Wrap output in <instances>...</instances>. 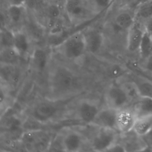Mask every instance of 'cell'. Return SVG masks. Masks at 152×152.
I'll return each mask as SVG.
<instances>
[{
	"label": "cell",
	"mask_w": 152,
	"mask_h": 152,
	"mask_svg": "<svg viewBox=\"0 0 152 152\" xmlns=\"http://www.w3.org/2000/svg\"><path fill=\"white\" fill-rule=\"evenodd\" d=\"M53 138L51 134L41 129H31L23 132L19 141L25 150L43 152L50 150Z\"/></svg>",
	"instance_id": "obj_1"
},
{
	"label": "cell",
	"mask_w": 152,
	"mask_h": 152,
	"mask_svg": "<svg viewBox=\"0 0 152 152\" xmlns=\"http://www.w3.org/2000/svg\"><path fill=\"white\" fill-rule=\"evenodd\" d=\"M76 77L72 71L65 66H58L50 75V83L54 92L59 95L68 94L76 85Z\"/></svg>",
	"instance_id": "obj_2"
},
{
	"label": "cell",
	"mask_w": 152,
	"mask_h": 152,
	"mask_svg": "<svg viewBox=\"0 0 152 152\" xmlns=\"http://www.w3.org/2000/svg\"><path fill=\"white\" fill-rule=\"evenodd\" d=\"M60 47L66 58L73 60L79 59L87 51L84 34L78 32L69 36Z\"/></svg>",
	"instance_id": "obj_3"
},
{
	"label": "cell",
	"mask_w": 152,
	"mask_h": 152,
	"mask_svg": "<svg viewBox=\"0 0 152 152\" xmlns=\"http://www.w3.org/2000/svg\"><path fill=\"white\" fill-rule=\"evenodd\" d=\"M97 131L91 140V146L93 151H108L117 143L118 135L116 130L107 128H98Z\"/></svg>",
	"instance_id": "obj_4"
},
{
	"label": "cell",
	"mask_w": 152,
	"mask_h": 152,
	"mask_svg": "<svg viewBox=\"0 0 152 152\" xmlns=\"http://www.w3.org/2000/svg\"><path fill=\"white\" fill-rule=\"evenodd\" d=\"M105 100L107 107L116 110L127 107L131 102L121 85L110 86L106 92Z\"/></svg>",
	"instance_id": "obj_5"
},
{
	"label": "cell",
	"mask_w": 152,
	"mask_h": 152,
	"mask_svg": "<svg viewBox=\"0 0 152 152\" xmlns=\"http://www.w3.org/2000/svg\"><path fill=\"white\" fill-rule=\"evenodd\" d=\"M58 110V106L56 103L52 101H42L34 107L32 110V117L35 121L46 123L54 119Z\"/></svg>",
	"instance_id": "obj_6"
},
{
	"label": "cell",
	"mask_w": 152,
	"mask_h": 152,
	"mask_svg": "<svg viewBox=\"0 0 152 152\" xmlns=\"http://www.w3.org/2000/svg\"><path fill=\"white\" fill-rule=\"evenodd\" d=\"M64 8L68 17L74 22L84 20L91 13L84 0H65Z\"/></svg>",
	"instance_id": "obj_7"
},
{
	"label": "cell",
	"mask_w": 152,
	"mask_h": 152,
	"mask_svg": "<svg viewBox=\"0 0 152 152\" xmlns=\"http://www.w3.org/2000/svg\"><path fill=\"white\" fill-rule=\"evenodd\" d=\"M137 118V116L133 108L125 107L117 110V130L123 134H127L132 131Z\"/></svg>",
	"instance_id": "obj_8"
},
{
	"label": "cell",
	"mask_w": 152,
	"mask_h": 152,
	"mask_svg": "<svg viewBox=\"0 0 152 152\" xmlns=\"http://www.w3.org/2000/svg\"><path fill=\"white\" fill-rule=\"evenodd\" d=\"M145 29L143 24L136 20L134 24L127 31L126 49L130 53L139 52Z\"/></svg>",
	"instance_id": "obj_9"
},
{
	"label": "cell",
	"mask_w": 152,
	"mask_h": 152,
	"mask_svg": "<svg viewBox=\"0 0 152 152\" xmlns=\"http://www.w3.org/2000/svg\"><path fill=\"white\" fill-rule=\"evenodd\" d=\"M99 110L98 106L96 103L89 100H83L77 107V116L83 123L91 125Z\"/></svg>",
	"instance_id": "obj_10"
},
{
	"label": "cell",
	"mask_w": 152,
	"mask_h": 152,
	"mask_svg": "<svg viewBox=\"0 0 152 152\" xmlns=\"http://www.w3.org/2000/svg\"><path fill=\"white\" fill-rule=\"evenodd\" d=\"M117 110L108 107L100 109L91 125L97 128H107L117 130L116 128Z\"/></svg>",
	"instance_id": "obj_11"
},
{
	"label": "cell",
	"mask_w": 152,
	"mask_h": 152,
	"mask_svg": "<svg viewBox=\"0 0 152 152\" xmlns=\"http://www.w3.org/2000/svg\"><path fill=\"white\" fill-rule=\"evenodd\" d=\"M61 138L64 151L78 152L81 151L84 146V137L76 131H68L63 135Z\"/></svg>",
	"instance_id": "obj_12"
},
{
	"label": "cell",
	"mask_w": 152,
	"mask_h": 152,
	"mask_svg": "<svg viewBox=\"0 0 152 152\" xmlns=\"http://www.w3.org/2000/svg\"><path fill=\"white\" fill-rule=\"evenodd\" d=\"M18 65L1 64V76L3 84L8 87H15L18 84L21 77Z\"/></svg>",
	"instance_id": "obj_13"
},
{
	"label": "cell",
	"mask_w": 152,
	"mask_h": 152,
	"mask_svg": "<svg viewBox=\"0 0 152 152\" xmlns=\"http://www.w3.org/2000/svg\"><path fill=\"white\" fill-rule=\"evenodd\" d=\"M84 34L87 51L94 55L98 53L102 49L104 43V37L102 32L98 30H92Z\"/></svg>",
	"instance_id": "obj_14"
},
{
	"label": "cell",
	"mask_w": 152,
	"mask_h": 152,
	"mask_svg": "<svg viewBox=\"0 0 152 152\" xmlns=\"http://www.w3.org/2000/svg\"><path fill=\"white\" fill-rule=\"evenodd\" d=\"M13 48L22 58L31 55V42L28 35L22 31H15Z\"/></svg>",
	"instance_id": "obj_15"
},
{
	"label": "cell",
	"mask_w": 152,
	"mask_h": 152,
	"mask_svg": "<svg viewBox=\"0 0 152 152\" xmlns=\"http://www.w3.org/2000/svg\"><path fill=\"white\" fill-rule=\"evenodd\" d=\"M136 13L124 10L120 11L115 15L114 22L115 25L123 31H128L136 22Z\"/></svg>",
	"instance_id": "obj_16"
},
{
	"label": "cell",
	"mask_w": 152,
	"mask_h": 152,
	"mask_svg": "<svg viewBox=\"0 0 152 152\" xmlns=\"http://www.w3.org/2000/svg\"><path fill=\"white\" fill-rule=\"evenodd\" d=\"M30 58L34 68L39 71L45 70L48 62V53L45 50L39 48L34 49L31 52Z\"/></svg>",
	"instance_id": "obj_17"
},
{
	"label": "cell",
	"mask_w": 152,
	"mask_h": 152,
	"mask_svg": "<svg viewBox=\"0 0 152 152\" xmlns=\"http://www.w3.org/2000/svg\"><path fill=\"white\" fill-rule=\"evenodd\" d=\"M152 131V115L138 117L132 131L137 136L144 137Z\"/></svg>",
	"instance_id": "obj_18"
},
{
	"label": "cell",
	"mask_w": 152,
	"mask_h": 152,
	"mask_svg": "<svg viewBox=\"0 0 152 152\" xmlns=\"http://www.w3.org/2000/svg\"><path fill=\"white\" fill-rule=\"evenodd\" d=\"M22 58L13 47L2 48L1 52V63L4 64L18 65Z\"/></svg>",
	"instance_id": "obj_19"
},
{
	"label": "cell",
	"mask_w": 152,
	"mask_h": 152,
	"mask_svg": "<svg viewBox=\"0 0 152 152\" xmlns=\"http://www.w3.org/2000/svg\"><path fill=\"white\" fill-rule=\"evenodd\" d=\"M140 98L152 99V81L143 78H136L134 81Z\"/></svg>",
	"instance_id": "obj_20"
},
{
	"label": "cell",
	"mask_w": 152,
	"mask_h": 152,
	"mask_svg": "<svg viewBox=\"0 0 152 152\" xmlns=\"http://www.w3.org/2000/svg\"><path fill=\"white\" fill-rule=\"evenodd\" d=\"M137 118L152 115V99L141 98L136 102L134 108Z\"/></svg>",
	"instance_id": "obj_21"
},
{
	"label": "cell",
	"mask_w": 152,
	"mask_h": 152,
	"mask_svg": "<svg viewBox=\"0 0 152 152\" xmlns=\"http://www.w3.org/2000/svg\"><path fill=\"white\" fill-rule=\"evenodd\" d=\"M138 52L140 57L143 59L152 54V35L145 31Z\"/></svg>",
	"instance_id": "obj_22"
},
{
	"label": "cell",
	"mask_w": 152,
	"mask_h": 152,
	"mask_svg": "<svg viewBox=\"0 0 152 152\" xmlns=\"http://www.w3.org/2000/svg\"><path fill=\"white\" fill-rule=\"evenodd\" d=\"M24 6L9 5L7 9V15L11 22L14 24L20 23L24 16Z\"/></svg>",
	"instance_id": "obj_23"
},
{
	"label": "cell",
	"mask_w": 152,
	"mask_h": 152,
	"mask_svg": "<svg viewBox=\"0 0 152 152\" xmlns=\"http://www.w3.org/2000/svg\"><path fill=\"white\" fill-rule=\"evenodd\" d=\"M61 14V9L58 4L52 3L48 6L47 15L48 18V26L50 28L60 18Z\"/></svg>",
	"instance_id": "obj_24"
},
{
	"label": "cell",
	"mask_w": 152,
	"mask_h": 152,
	"mask_svg": "<svg viewBox=\"0 0 152 152\" xmlns=\"http://www.w3.org/2000/svg\"><path fill=\"white\" fill-rule=\"evenodd\" d=\"M15 31L10 29L3 27L1 33V43L2 48L13 47Z\"/></svg>",
	"instance_id": "obj_25"
},
{
	"label": "cell",
	"mask_w": 152,
	"mask_h": 152,
	"mask_svg": "<svg viewBox=\"0 0 152 152\" xmlns=\"http://www.w3.org/2000/svg\"><path fill=\"white\" fill-rule=\"evenodd\" d=\"M127 93L131 102L137 101L140 99V96L137 86L133 81L126 82L122 84H121Z\"/></svg>",
	"instance_id": "obj_26"
},
{
	"label": "cell",
	"mask_w": 152,
	"mask_h": 152,
	"mask_svg": "<svg viewBox=\"0 0 152 152\" xmlns=\"http://www.w3.org/2000/svg\"><path fill=\"white\" fill-rule=\"evenodd\" d=\"M152 17V3L143 5L139 8L136 13V19L145 21Z\"/></svg>",
	"instance_id": "obj_27"
},
{
	"label": "cell",
	"mask_w": 152,
	"mask_h": 152,
	"mask_svg": "<svg viewBox=\"0 0 152 152\" xmlns=\"http://www.w3.org/2000/svg\"><path fill=\"white\" fill-rule=\"evenodd\" d=\"M94 8L98 11H104L109 7L113 0H92Z\"/></svg>",
	"instance_id": "obj_28"
},
{
	"label": "cell",
	"mask_w": 152,
	"mask_h": 152,
	"mask_svg": "<svg viewBox=\"0 0 152 152\" xmlns=\"http://www.w3.org/2000/svg\"><path fill=\"white\" fill-rule=\"evenodd\" d=\"M45 0H26L24 7L31 10H37L41 7Z\"/></svg>",
	"instance_id": "obj_29"
},
{
	"label": "cell",
	"mask_w": 152,
	"mask_h": 152,
	"mask_svg": "<svg viewBox=\"0 0 152 152\" xmlns=\"http://www.w3.org/2000/svg\"><path fill=\"white\" fill-rule=\"evenodd\" d=\"M143 68L147 72L152 75V54L144 59Z\"/></svg>",
	"instance_id": "obj_30"
},
{
	"label": "cell",
	"mask_w": 152,
	"mask_h": 152,
	"mask_svg": "<svg viewBox=\"0 0 152 152\" xmlns=\"http://www.w3.org/2000/svg\"><path fill=\"white\" fill-rule=\"evenodd\" d=\"M143 26L145 31L152 35V17L143 21Z\"/></svg>",
	"instance_id": "obj_31"
},
{
	"label": "cell",
	"mask_w": 152,
	"mask_h": 152,
	"mask_svg": "<svg viewBox=\"0 0 152 152\" xmlns=\"http://www.w3.org/2000/svg\"><path fill=\"white\" fill-rule=\"evenodd\" d=\"M10 5L24 6L26 0H9Z\"/></svg>",
	"instance_id": "obj_32"
},
{
	"label": "cell",
	"mask_w": 152,
	"mask_h": 152,
	"mask_svg": "<svg viewBox=\"0 0 152 152\" xmlns=\"http://www.w3.org/2000/svg\"><path fill=\"white\" fill-rule=\"evenodd\" d=\"M116 0H113L114 2Z\"/></svg>",
	"instance_id": "obj_33"
}]
</instances>
